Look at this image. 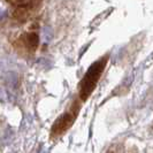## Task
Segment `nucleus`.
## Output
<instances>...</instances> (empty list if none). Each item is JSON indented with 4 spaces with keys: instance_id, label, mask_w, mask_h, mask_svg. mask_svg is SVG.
I'll return each instance as SVG.
<instances>
[{
    "instance_id": "f257e3e1",
    "label": "nucleus",
    "mask_w": 153,
    "mask_h": 153,
    "mask_svg": "<svg viewBox=\"0 0 153 153\" xmlns=\"http://www.w3.org/2000/svg\"><path fill=\"white\" fill-rule=\"evenodd\" d=\"M107 61L108 56H104L100 60L94 62L91 67L88 69V71L85 73L84 77L82 78V81L79 83V100L85 101L90 97V94L93 92L96 85L98 84V81L107 65Z\"/></svg>"
},
{
    "instance_id": "f03ea898",
    "label": "nucleus",
    "mask_w": 153,
    "mask_h": 153,
    "mask_svg": "<svg viewBox=\"0 0 153 153\" xmlns=\"http://www.w3.org/2000/svg\"><path fill=\"white\" fill-rule=\"evenodd\" d=\"M79 107H81L79 102L75 101L73 104V106L69 108L65 114L59 116V119L54 122L53 127L51 129V136L52 137H59V136H61L62 134H65L73 126V123L75 122L77 115H78Z\"/></svg>"
},
{
    "instance_id": "7ed1b4c3",
    "label": "nucleus",
    "mask_w": 153,
    "mask_h": 153,
    "mask_svg": "<svg viewBox=\"0 0 153 153\" xmlns=\"http://www.w3.org/2000/svg\"><path fill=\"white\" fill-rule=\"evenodd\" d=\"M39 37L37 32H24L15 42V46L19 52L23 54H32L38 47Z\"/></svg>"
},
{
    "instance_id": "20e7f679",
    "label": "nucleus",
    "mask_w": 153,
    "mask_h": 153,
    "mask_svg": "<svg viewBox=\"0 0 153 153\" xmlns=\"http://www.w3.org/2000/svg\"><path fill=\"white\" fill-rule=\"evenodd\" d=\"M7 1L21 12H25L30 8L36 7L40 2V0H7Z\"/></svg>"
},
{
    "instance_id": "39448f33",
    "label": "nucleus",
    "mask_w": 153,
    "mask_h": 153,
    "mask_svg": "<svg viewBox=\"0 0 153 153\" xmlns=\"http://www.w3.org/2000/svg\"><path fill=\"white\" fill-rule=\"evenodd\" d=\"M108 153H113V152H112V151H109V152H108Z\"/></svg>"
}]
</instances>
